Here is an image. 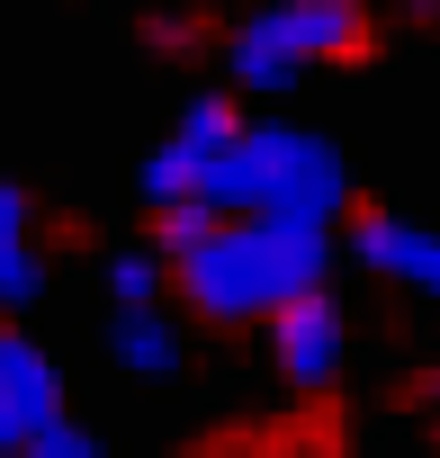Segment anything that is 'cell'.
I'll use <instances>...</instances> for the list:
<instances>
[{
	"mask_svg": "<svg viewBox=\"0 0 440 458\" xmlns=\"http://www.w3.org/2000/svg\"><path fill=\"white\" fill-rule=\"evenodd\" d=\"M324 261H333V243L297 234V225H216L198 252L171 261V288L207 324H252V315H279V306L315 297Z\"/></svg>",
	"mask_w": 440,
	"mask_h": 458,
	"instance_id": "obj_1",
	"label": "cell"
},
{
	"mask_svg": "<svg viewBox=\"0 0 440 458\" xmlns=\"http://www.w3.org/2000/svg\"><path fill=\"white\" fill-rule=\"evenodd\" d=\"M351 198V171L324 135L306 126H243V144L207 171V207L225 225H297V234H324Z\"/></svg>",
	"mask_w": 440,
	"mask_h": 458,
	"instance_id": "obj_2",
	"label": "cell"
},
{
	"mask_svg": "<svg viewBox=\"0 0 440 458\" xmlns=\"http://www.w3.org/2000/svg\"><path fill=\"white\" fill-rule=\"evenodd\" d=\"M234 37H252L261 55H279V64H324V55H360L368 46V19L351 10V0H288V10H261V19H243Z\"/></svg>",
	"mask_w": 440,
	"mask_h": 458,
	"instance_id": "obj_3",
	"label": "cell"
},
{
	"mask_svg": "<svg viewBox=\"0 0 440 458\" xmlns=\"http://www.w3.org/2000/svg\"><path fill=\"white\" fill-rule=\"evenodd\" d=\"M342 351H351V324H342V306H333L324 288L270 315V360H279V377H288L297 395H324V386L342 377Z\"/></svg>",
	"mask_w": 440,
	"mask_h": 458,
	"instance_id": "obj_4",
	"label": "cell"
},
{
	"mask_svg": "<svg viewBox=\"0 0 440 458\" xmlns=\"http://www.w3.org/2000/svg\"><path fill=\"white\" fill-rule=\"evenodd\" d=\"M351 252H360L377 279H404V288L440 297V234H431V225H404V216L368 207V216L351 225Z\"/></svg>",
	"mask_w": 440,
	"mask_h": 458,
	"instance_id": "obj_5",
	"label": "cell"
},
{
	"mask_svg": "<svg viewBox=\"0 0 440 458\" xmlns=\"http://www.w3.org/2000/svg\"><path fill=\"white\" fill-rule=\"evenodd\" d=\"M0 395H10V413L28 422V440L63 422V386H55V360H46L28 333H0Z\"/></svg>",
	"mask_w": 440,
	"mask_h": 458,
	"instance_id": "obj_6",
	"label": "cell"
},
{
	"mask_svg": "<svg viewBox=\"0 0 440 458\" xmlns=\"http://www.w3.org/2000/svg\"><path fill=\"white\" fill-rule=\"evenodd\" d=\"M46 261H37V225H28V189L0 180V306H37Z\"/></svg>",
	"mask_w": 440,
	"mask_h": 458,
	"instance_id": "obj_7",
	"label": "cell"
},
{
	"mask_svg": "<svg viewBox=\"0 0 440 458\" xmlns=\"http://www.w3.org/2000/svg\"><path fill=\"white\" fill-rule=\"evenodd\" d=\"M108 351H117V369H135V377H171V369H180V324H162V315H117V324H108Z\"/></svg>",
	"mask_w": 440,
	"mask_h": 458,
	"instance_id": "obj_8",
	"label": "cell"
},
{
	"mask_svg": "<svg viewBox=\"0 0 440 458\" xmlns=\"http://www.w3.org/2000/svg\"><path fill=\"white\" fill-rule=\"evenodd\" d=\"M153 288H162V270H153L144 252H117V261H108V297H117L126 315H153Z\"/></svg>",
	"mask_w": 440,
	"mask_h": 458,
	"instance_id": "obj_9",
	"label": "cell"
},
{
	"mask_svg": "<svg viewBox=\"0 0 440 458\" xmlns=\"http://www.w3.org/2000/svg\"><path fill=\"white\" fill-rule=\"evenodd\" d=\"M19 458H99V440H90L81 422H55V431H37Z\"/></svg>",
	"mask_w": 440,
	"mask_h": 458,
	"instance_id": "obj_10",
	"label": "cell"
}]
</instances>
